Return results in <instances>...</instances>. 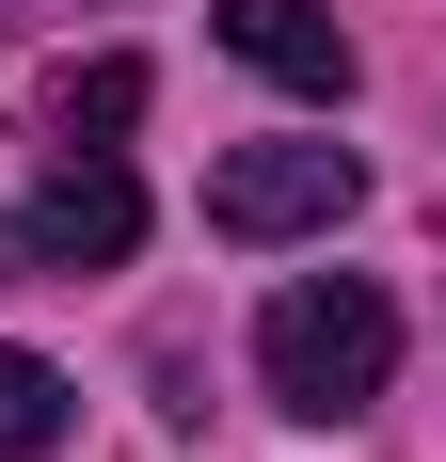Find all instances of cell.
<instances>
[{"mask_svg":"<svg viewBox=\"0 0 446 462\" xmlns=\"http://www.w3.org/2000/svg\"><path fill=\"white\" fill-rule=\"evenodd\" d=\"M351 191H367L351 143H239V160L208 176V239H319Z\"/></svg>","mask_w":446,"mask_h":462,"instance_id":"3","label":"cell"},{"mask_svg":"<svg viewBox=\"0 0 446 462\" xmlns=\"http://www.w3.org/2000/svg\"><path fill=\"white\" fill-rule=\"evenodd\" d=\"M48 447H64V367L0 351V462H48Z\"/></svg>","mask_w":446,"mask_h":462,"instance_id":"5","label":"cell"},{"mask_svg":"<svg viewBox=\"0 0 446 462\" xmlns=\"http://www.w3.org/2000/svg\"><path fill=\"white\" fill-rule=\"evenodd\" d=\"M256 80H287V96H351V32H335V0H223L208 16Z\"/></svg>","mask_w":446,"mask_h":462,"instance_id":"4","label":"cell"},{"mask_svg":"<svg viewBox=\"0 0 446 462\" xmlns=\"http://www.w3.org/2000/svg\"><path fill=\"white\" fill-rule=\"evenodd\" d=\"M48 112H64V143H112V128L144 112V64H128V48H112V64H64V80H48Z\"/></svg>","mask_w":446,"mask_h":462,"instance_id":"6","label":"cell"},{"mask_svg":"<svg viewBox=\"0 0 446 462\" xmlns=\"http://www.w3.org/2000/svg\"><path fill=\"white\" fill-rule=\"evenodd\" d=\"M383 367H399V303L367 272H303V287H271V319H256V383H271V415H367L383 399Z\"/></svg>","mask_w":446,"mask_h":462,"instance_id":"1","label":"cell"},{"mask_svg":"<svg viewBox=\"0 0 446 462\" xmlns=\"http://www.w3.org/2000/svg\"><path fill=\"white\" fill-rule=\"evenodd\" d=\"M128 239H144L128 160H112V143H64V160H48V191L0 224V287H33V272H112Z\"/></svg>","mask_w":446,"mask_h":462,"instance_id":"2","label":"cell"}]
</instances>
